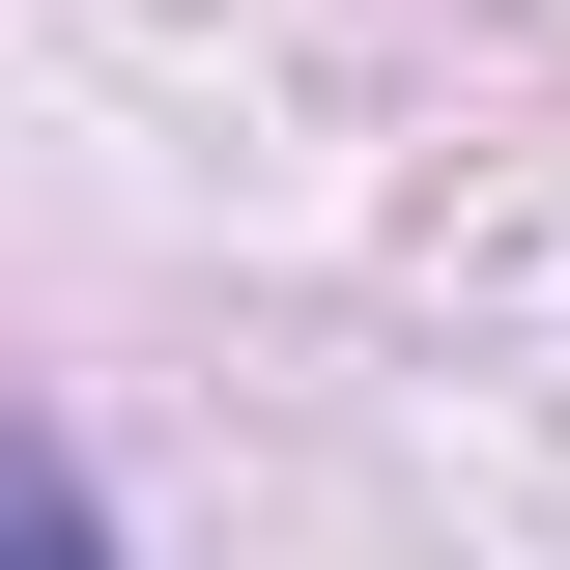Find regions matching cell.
<instances>
[{
    "label": "cell",
    "instance_id": "6da1fadb",
    "mask_svg": "<svg viewBox=\"0 0 570 570\" xmlns=\"http://www.w3.org/2000/svg\"><path fill=\"white\" fill-rule=\"evenodd\" d=\"M29 570H115V485H86V456H58V513H29Z\"/></svg>",
    "mask_w": 570,
    "mask_h": 570
}]
</instances>
